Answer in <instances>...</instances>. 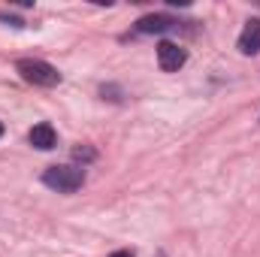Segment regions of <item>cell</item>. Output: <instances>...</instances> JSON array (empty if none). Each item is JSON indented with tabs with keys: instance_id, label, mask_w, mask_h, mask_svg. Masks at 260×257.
<instances>
[{
	"instance_id": "obj_1",
	"label": "cell",
	"mask_w": 260,
	"mask_h": 257,
	"mask_svg": "<svg viewBox=\"0 0 260 257\" xmlns=\"http://www.w3.org/2000/svg\"><path fill=\"white\" fill-rule=\"evenodd\" d=\"M43 185L52 188V191H58V194H73L85 185V170L82 167H70V164H64V167H49L43 173Z\"/></svg>"
},
{
	"instance_id": "obj_2",
	"label": "cell",
	"mask_w": 260,
	"mask_h": 257,
	"mask_svg": "<svg viewBox=\"0 0 260 257\" xmlns=\"http://www.w3.org/2000/svg\"><path fill=\"white\" fill-rule=\"evenodd\" d=\"M15 70H18V76H21L24 82L40 85V88H55V85L61 82V73L52 64L40 61V58H21V61L15 64Z\"/></svg>"
},
{
	"instance_id": "obj_3",
	"label": "cell",
	"mask_w": 260,
	"mask_h": 257,
	"mask_svg": "<svg viewBox=\"0 0 260 257\" xmlns=\"http://www.w3.org/2000/svg\"><path fill=\"white\" fill-rule=\"evenodd\" d=\"M185 61H188V52L182 46H176L170 40H160L157 43V64H160L164 73H176L179 67H185Z\"/></svg>"
},
{
	"instance_id": "obj_4",
	"label": "cell",
	"mask_w": 260,
	"mask_h": 257,
	"mask_svg": "<svg viewBox=\"0 0 260 257\" xmlns=\"http://www.w3.org/2000/svg\"><path fill=\"white\" fill-rule=\"evenodd\" d=\"M173 27H179V18L164 15V12L142 15V18L136 21V34H164V30H173Z\"/></svg>"
},
{
	"instance_id": "obj_5",
	"label": "cell",
	"mask_w": 260,
	"mask_h": 257,
	"mask_svg": "<svg viewBox=\"0 0 260 257\" xmlns=\"http://www.w3.org/2000/svg\"><path fill=\"white\" fill-rule=\"evenodd\" d=\"M239 52L242 55H257L260 52V18H248L242 34H239Z\"/></svg>"
},
{
	"instance_id": "obj_6",
	"label": "cell",
	"mask_w": 260,
	"mask_h": 257,
	"mask_svg": "<svg viewBox=\"0 0 260 257\" xmlns=\"http://www.w3.org/2000/svg\"><path fill=\"white\" fill-rule=\"evenodd\" d=\"M27 139H30V145L40 148V151H52V148L58 145V136H55V127H52V124H37V127L27 133Z\"/></svg>"
},
{
	"instance_id": "obj_7",
	"label": "cell",
	"mask_w": 260,
	"mask_h": 257,
	"mask_svg": "<svg viewBox=\"0 0 260 257\" xmlns=\"http://www.w3.org/2000/svg\"><path fill=\"white\" fill-rule=\"evenodd\" d=\"M73 157H79V160H94V151H91V148H85V145H79V148L73 151Z\"/></svg>"
},
{
	"instance_id": "obj_8",
	"label": "cell",
	"mask_w": 260,
	"mask_h": 257,
	"mask_svg": "<svg viewBox=\"0 0 260 257\" xmlns=\"http://www.w3.org/2000/svg\"><path fill=\"white\" fill-rule=\"evenodd\" d=\"M0 21H9L12 27H24V21H21V18H15V15H6V12H0Z\"/></svg>"
},
{
	"instance_id": "obj_9",
	"label": "cell",
	"mask_w": 260,
	"mask_h": 257,
	"mask_svg": "<svg viewBox=\"0 0 260 257\" xmlns=\"http://www.w3.org/2000/svg\"><path fill=\"white\" fill-rule=\"evenodd\" d=\"M109 257H133L130 251H115V254H109Z\"/></svg>"
},
{
	"instance_id": "obj_10",
	"label": "cell",
	"mask_w": 260,
	"mask_h": 257,
	"mask_svg": "<svg viewBox=\"0 0 260 257\" xmlns=\"http://www.w3.org/2000/svg\"><path fill=\"white\" fill-rule=\"evenodd\" d=\"M0 136H3V124H0Z\"/></svg>"
}]
</instances>
